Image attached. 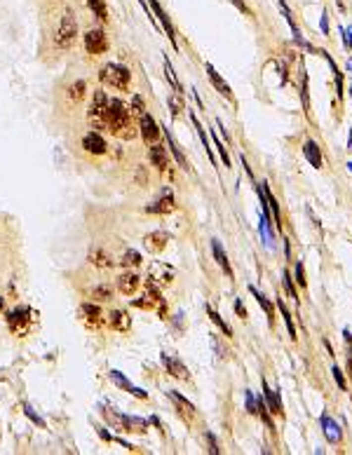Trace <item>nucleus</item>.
<instances>
[{"instance_id": "53", "label": "nucleus", "mask_w": 352, "mask_h": 455, "mask_svg": "<svg viewBox=\"0 0 352 455\" xmlns=\"http://www.w3.org/2000/svg\"><path fill=\"white\" fill-rule=\"evenodd\" d=\"M2 310H5V298L0 296V312H2Z\"/></svg>"}, {"instance_id": "47", "label": "nucleus", "mask_w": 352, "mask_h": 455, "mask_svg": "<svg viewBox=\"0 0 352 455\" xmlns=\"http://www.w3.org/2000/svg\"><path fill=\"white\" fill-rule=\"evenodd\" d=\"M94 429L99 432L101 441H106V444H110V441H113V434H110V432H108V429H106V427H101V425H97V427H94Z\"/></svg>"}, {"instance_id": "18", "label": "nucleus", "mask_w": 352, "mask_h": 455, "mask_svg": "<svg viewBox=\"0 0 352 455\" xmlns=\"http://www.w3.org/2000/svg\"><path fill=\"white\" fill-rule=\"evenodd\" d=\"M160 361L164 364L167 373L174 375V378H179V380H188V378H190L188 368L183 366V361H179V359L172 357V354H160Z\"/></svg>"}, {"instance_id": "38", "label": "nucleus", "mask_w": 352, "mask_h": 455, "mask_svg": "<svg viewBox=\"0 0 352 455\" xmlns=\"http://www.w3.org/2000/svg\"><path fill=\"white\" fill-rule=\"evenodd\" d=\"M277 307L282 310V317H284V324H287V331H289V336H291V340H296L298 336H296V329H294V321H291V314H289V310H287V305L282 303V298L277 301Z\"/></svg>"}, {"instance_id": "31", "label": "nucleus", "mask_w": 352, "mask_h": 455, "mask_svg": "<svg viewBox=\"0 0 352 455\" xmlns=\"http://www.w3.org/2000/svg\"><path fill=\"white\" fill-rule=\"evenodd\" d=\"M249 291H251V294L256 296V301H258V305H261L263 310H265V317H268V324H272V321H275V307H272V303H270V301H268V298H265V296L261 294V291H258V289H256V286H249Z\"/></svg>"}, {"instance_id": "40", "label": "nucleus", "mask_w": 352, "mask_h": 455, "mask_svg": "<svg viewBox=\"0 0 352 455\" xmlns=\"http://www.w3.org/2000/svg\"><path fill=\"white\" fill-rule=\"evenodd\" d=\"M244 402H247V413L249 415H258V404H256V397H253L251 390H244Z\"/></svg>"}, {"instance_id": "28", "label": "nucleus", "mask_w": 352, "mask_h": 455, "mask_svg": "<svg viewBox=\"0 0 352 455\" xmlns=\"http://www.w3.org/2000/svg\"><path fill=\"white\" fill-rule=\"evenodd\" d=\"M190 122H193V127H195V132H198V136H200V141H202V146L207 148V152H209V157H211V162L216 164V157H214V152H211V146H209V143H211V139H209V134L204 132V127L200 125V120H198V115H195V113H190Z\"/></svg>"}, {"instance_id": "19", "label": "nucleus", "mask_w": 352, "mask_h": 455, "mask_svg": "<svg viewBox=\"0 0 352 455\" xmlns=\"http://www.w3.org/2000/svg\"><path fill=\"white\" fill-rule=\"evenodd\" d=\"M108 326L113 331H129L132 329V317H129V312L127 310H122V307H115V310H110L108 314Z\"/></svg>"}, {"instance_id": "10", "label": "nucleus", "mask_w": 352, "mask_h": 455, "mask_svg": "<svg viewBox=\"0 0 352 455\" xmlns=\"http://www.w3.org/2000/svg\"><path fill=\"white\" fill-rule=\"evenodd\" d=\"M148 5H151V9H153V17H155V21L160 24V28L164 31V36L172 40V45L176 47V33H174V26H172V21H169V17H167V12L162 9V5L157 2V0H146Z\"/></svg>"}, {"instance_id": "45", "label": "nucleus", "mask_w": 352, "mask_h": 455, "mask_svg": "<svg viewBox=\"0 0 352 455\" xmlns=\"http://www.w3.org/2000/svg\"><path fill=\"white\" fill-rule=\"evenodd\" d=\"M331 373H334V380L338 383V387H341V390H345V387H348V383H345V378H343V371H341L338 366H334V371H331Z\"/></svg>"}, {"instance_id": "12", "label": "nucleus", "mask_w": 352, "mask_h": 455, "mask_svg": "<svg viewBox=\"0 0 352 455\" xmlns=\"http://www.w3.org/2000/svg\"><path fill=\"white\" fill-rule=\"evenodd\" d=\"M82 148L90 152V155H106L108 152V143L106 139L99 134V132H87V134L82 136Z\"/></svg>"}, {"instance_id": "13", "label": "nucleus", "mask_w": 352, "mask_h": 455, "mask_svg": "<svg viewBox=\"0 0 352 455\" xmlns=\"http://www.w3.org/2000/svg\"><path fill=\"white\" fill-rule=\"evenodd\" d=\"M174 209H176V204H174V195L172 190H164L162 197H157L153 204H148L144 209L146 214H157V216H164V214H172Z\"/></svg>"}, {"instance_id": "21", "label": "nucleus", "mask_w": 352, "mask_h": 455, "mask_svg": "<svg viewBox=\"0 0 352 455\" xmlns=\"http://www.w3.org/2000/svg\"><path fill=\"white\" fill-rule=\"evenodd\" d=\"M204 68H207L209 80H211V85L216 87V92H218V94H221V97H226L228 101H235V99H233V90H230V85H228V82L223 80L221 75H218V73H216V68H214L211 63H207Z\"/></svg>"}, {"instance_id": "22", "label": "nucleus", "mask_w": 352, "mask_h": 455, "mask_svg": "<svg viewBox=\"0 0 352 455\" xmlns=\"http://www.w3.org/2000/svg\"><path fill=\"white\" fill-rule=\"evenodd\" d=\"M87 260H90L94 268H113V265H115L113 256H110L106 249H92L90 256H87Z\"/></svg>"}, {"instance_id": "54", "label": "nucleus", "mask_w": 352, "mask_h": 455, "mask_svg": "<svg viewBox=\"0 0 352 455\" xmlns=\"http://www.w3.org/2000/svg\"><path fill=\"white\" fill-rule=\"evenodd\" d=\"M348 71L352 73V59H350V61H348Z\"/></svg>"}, {"instance_id": "35", "label": "nucleus", "mask_w": 352, "mask_h": 455, "mask_svg": "<svg viewBox=\"0 0 352 455\" xmlns=\"http://www.w3.org/2000/svg\"><path fill=\"white\" fill-rule=\"evenodd\" d=\"M164 73H167V80H169V85L174 87V92H176V94H183V87H181L179 78H176V73H174V66L169 63L167 56H164Z\"/></svg>"}, {"instance_id": "26", "label": "nucleus", "mask_w": 352, "mask_h": 455, "mask_svg": "<svg viewBox=\"0 0 352 455\" xmlns=\"http://www.w3.org/2000/svg\"><path fill=\"white\" fill-rule=\"evenodd\" d=\"M144 242L151 251H162L164 247H167V242H169V235L164 230H155V232H151V235H146Z\"/></svg>"}, {"instance_id": "25", "label": "nucleus", "mask_w": 352, "mask_h": 455, "mask_svg": "<svg viewBox=\"0 0 352 455\" xmlns=\"http://www.w3.org/2000/svg\"><path fill=\"white\" fill-rule=\"evenodd\" d=\"M261 385H263V397H265V404H268V408H270L272 415H282V402L280 397H277V392L275 390H270L268 387V383L261 378Z\"/></svg>"}, {"instance_id": "11", "label": "nucleus", "mask_w": 352, "mask_h": 455, "mask_svg": "<svg viewBox=\"0 0 352 455\" xmlns=\"http://www.w3.org/2000/svg\"><path fill=\"white\" fill-rule=\"evenodd\" d=\"M108 375H110V380H113V385H115V387H120L122 392L132 394V397H136V399H148V392L129 383V380L125 378V373H122V371H117V368H110V373H108Z\"/></svg>"}, {"instance_id": "57", "label": "nucleus", "mask_w": 352, "mask_h": 455, "mask_svg": "<svg viewBox=\"0 0 352 455\" xmlns=\"http://www.w3.org/2000/svg\"><path fill=\"white\" fill-rule=\"evenodd\" d=\"M350 336H352V333H350Z\"/></svg>"}, {"instance_id": "1", "label": "nucleus", "mask_w": 352, "mask_h": 455, "mask_svg": "<svg viewBox=\"0 0 352 455\" xmlns=\"http://www.w3.org/2000/svg\"><path fill=\"white\" fill-rule=\"evenodd\" d=\"M103 129L120 136L122 141L134 139L136 129L134 122H132V113L120 99H108V106H106V113H103Z\"/></svg>"}, {"instance_id": "50", "label": "nucleus", "mask_w": 352, "mask_h": 455, "mask_svg": "<svg viewBox=\"0 0 352 455\" xmlns=\"http://www.w3.org/2000/svg\"><path fill=\"white\" fill-rule=\"evenodd\" d=\"M235 312L240 314L242 319H244V317H247V307H244V305H242V298H235Z\"/></svg>"}, {"instance_id": "3", "label": "nucleus", "mask_w": 352, "mask_h": 455, "mask_svg": "<svg viewBox=\"0 0 352 455\" xmlns=\"http://www.w3.org/2000/svg\"><path fill=\"white\" fill-rule=\"evenodd\" d=\"M75 38H78V19L73 14V9H66L61 21H59V28H56L54 47L56 50H71Z\"/></svg>"}, {"instance_id": "15", "label": "nucleus", "mask_w": 352, "mask_h": 455, "mask_svg": "<svg viewBox=\"0 0 352 455\" xmlns=\"http://www.w3.org/2000/svg\"><path fill=\"white\" fill-rule=\"evenodd\" d=\"M139 286H141V277L136 272H132V268L117 277V291L122 296H134L139 291Z\"/></svg>"}, {"instance_id": "55", "label": "nucleus", "mask_w": 352, "mask_h": 455, "mask_svg": "<svg viewBox=\"0 0 352 455\" xmlns=\"http://www.w3.org/2000/svg\"><path fill=\"white\" fill-rule=\"evenodd\" d=\"M348 169H350V174H352V162H350V164H348Z\"/></svg>"}, {"instance_id": "6", "label": "nucleus", "mask_w": 352, "mask_h": 455, "mask_svg": "<svg viewBox=\"0 0 352 455\" xmlns=\"http://www.w3.org/2000/svg\"><path fill=\"white\" fill-rule=\"evenodd\" d=\"M139 134H141V139H144L146 146H153V143H157L160 134H162V127L155 122L153 115L141 113V115H139Z\"/></svg>"}, {"instance_id": "51", "label": "nucleus", "mask_w": 352, "mask_h": 455, "mask_svg": "<svg viewBox=\"0 0 352 455\" xmlns=\"http://www.w3.org/2000/svg\"><path fill=\"white\" fill-rule=\"evenodd\" d=\"M216 127H218V129H221V136H223V139H226V141H230V136H228V132H226V127H223V122H221V120H216Z\"/></svg>"}, {"instance_id": "7", "label": "nucleus", "mask_w": 352, "mask_h": 455, "mask_svg": "<svg viewBox=\"0 0 352 455\" xmlns=\"http://www.w3.org/2000/svg\"><path fill=\"white\" fill-rule=\"evenodd\" d=\"M85 50L92 56H99V54L108 52V36L101 31V28H92L85 33Z\"/></svg>"}, {"instance_id": "14", "label": "nucleus", "mask_w": 352, "mask_h": 455, "mask_svg": "<svg viewBox=\"0 0 352 455\" xmlns=\"http://www.w3.org/2000/svg\"><path fill=\"white\" fill-rule=\"evenodd\" d=\"M167 397L172 399V404H174V408H176V413H179V415H181L183 420H186V422H190V420L195 418V406H193V404H190L188 399L183 397V394H179L176 390H169V392H167Z\"/></svg>"}, {"instance_id": "9", "label": "nucleus", "mask_w": 352, "mask_h": 455, "mask_svg": "<svg viewBox=\"0 0 352 455\" xmlns=\"http://www.w3.org/2000/svg\"><path fill=\"white\" fill-rule=\"evenodd\" d=\"M277 5H280V9H282V14H284V19H287V24L291 26V33H294V43L296 45H301L303 50H307V52H312V54H317V50L310 43H307L305 38H303V33L298 31V26H296V21H294V14H291V9H289V5L284 2V0H275Z\"/></svg>"}, {"instance_id": "33", "label": "nucleus", "mask_w": 352, "mask_h": 455, "mask_svg": "<svg viewBox=\"0 0 352 455\" xmlns=\"http://www.w3.org/2000/svg\"><path fill=\"white\" fill-rule=\"evenodd\" d=\"M66 94H68V99H71V101H75V103H78V101H82V99L87 97V85H85V80H75L71 87H68V92H66Z\"/></svg>"}, {"instance_id": "27", "label": "nucleus", "mask_w": 352, "mask_h": 455, "mask_svg": "<svg viewBox=\"0 0 352 455\" xmlns=\"http://www.w3.org/2000/svg\"><path fill=\"white\" fill-rule=\"evenodd\" d=\"M162 129H164V136H167V143H169V151H172L174 160L179 162V167H181V169H186V171H188V169H190V164H188V160H186V155H183V151L179 148V143L174 141L172 132H169L167 127H162Z\"/></svg>"}, {"instance_id": "2", "label": "nucleus", "mask_w": 352, "mask_h": 455, "mask_svg": "<svg viewBox=\"0 0 352 455\" xmlns=\"http://www.w3.org/2000/svg\"><path fill=\"white\" fill-rule=\"evenodd\" d=\"M99 80L106 87H113L117 92H127L132 85V71L122 63H106L99 71Z\"/></svg>"}, {"instance_id": "48", "label": "nucleus", "mask_w": 352, "mask_h": 455, "mask_svg": "<svg viewBox=\"0 0 352 455\" xmlns=\"http://www.w3.org/2000/svg\"><path fill=\"white\" fill-rule=\"evenodd\" d=\"M204 439L209 441V453L216 455L218 453V444H216V439H214V434H211V432H207V434H204Z\"/></svg>"}, {"instance_id": "29", "label": "nucleus", "mask_w": 352, "mask_h": 455, "mask_svg": "<svg viewBox=\"0 0 352 455\" xmlns=\"http://www.w3.org/2000/svg\"><path fill=\"white\" fill-rule=\"evenodd\" d=\"M90 298L94 301V303H108L110 298H113V286H110V284L94 286V289L90 291Z\"/></svg>"}, {"instance_id": "24", "label": "nucleus", "mask_w": 352, "mask_h": 455, "mask_svg": "<svg viewBox=\"0 0 352 455\" xmlns=\"http://www.w3.org/2000/svg\"><path fill=\"white\" fill-rule=\"evenodd\" d=\"M211 251H214V258H216V263L221 265V270L228 275V279H233V268H230V260H228L226 251H223V247H221V242H218V240H211Z\"/></svg>"}, {"instance_id": "34", "label": "nucleus", "mask_w": 352, "mask_h": 455, "mask_svg": "<svg viewBox=\"0 0 352 455\" xmlns=\"http://www.w3.org/2000/svg\"><path fill=\"white\" fill-rule=\"evenodd\" d=\"M265 197H268V206H270L272 211V218H275V230H282V216H280V204H277V200L272 197V193L268 190V183H265Z\"/></svg>"}, {"instance_id": "46", "label": "nucleus", "mask_w": 352, "mask_h": 455, "mask_svg": "<svg viewBox=\"0 0 352 455\" xmlns=\"http://www.w3.org/2000/svg\"><path fill=\"white\" fill-rule=\"evenodd\" d=\"M296 282L301 286H305V270H303V263H296Z\"/></svg>"}, {"instance_id": "43", "label": "nucleus", "mask_w": 352, "mask_h": 455, "mask_svg": "<svg viewBox=\"0 0 352 455\" xmlns=\"http://www.w3.org/2000/svg\"><path fill=\"white\" fill-rule=\"evenodd\" d=\"M129 113H136V115H141V113H146V108H144V99L139 97V94H134V97H132V106H129Z\"/></svg>"}, {"instance_id": "20", "label": "nucleus", "mask_w": 352, "mask_h": 455, "mask_svg": "<svg viewBox=\"0 0 352 455\" xmlns=\"http://www.w3.org/2000/svg\"><path fill=\"white\" fill-rule=\"evenodd\" d=\"M148 160L153 167H157L160 171H167L169 167V155H167V148L160 146V143H153L151 148H148Z\"/></svg>"}, {"instance_id": "36", "label": "nucleus", "mask_w": 352, "mask_h": 455, "mask_svg": "<svg viewBox=\"0 0 352 455\" xmlns=\"http://www.w3.org/2000/svg\"><path fill=\"white\" fill-rule=\"evenodd\" d=\"M120 263H122L125 268H139V265L144 263V258H141V253H139V251L129 249V251H125V256H122Z\"/></svg>"}, {"instance_id": "4", "label": "nucleus", "mask_w": 352, "mask_h": 455, "mask_svg": "<svg viewBox=\"0 0 352 455\" xmlns=\"http://www.w3.org/2000/svg\"><path fill=\"white\" fill-rule=\"evenodd\" d=\"M36 310L33 307H28V305H19L14 307L12 312H7V329L14 333V336H26L28 331H31V324L36 321Z\"/></svg>"}, {"instance_id": "41", "label": "nucleus", "mask_w": 352, "mask_h": 455, "mask_svg": "<svg viewBox=\"0 0 352 455\" xmlns=\"http://www.w3.org/2000/svg\"><path fill=\"white\" fill-rule=\"evenodd\" d=\"M181 97L183 94H174L172 99H169V108H172V117H179L181 110H183V101H181Z\"/></svg>"}, {"instance_id": "37", "label": "nucleus", "mask_w": 352, "mask_h": 455, "mask_svg": "<svg viewBox=\"0 0 352 455\" xmlns=\"http://www.w3.org/2000/svg\"><path fill=\"white\" fill-rule=\"evenodd\" d=\"M301 99H303V110L310 117V99H307V73L301 71Z\"/></svg>"}, {"instance_id": "42", "label": "nucleus", "mask_w": 352, "mask_h": 455, "mask_svg": "<svg viewBox=\"0 0 352 455\" xmlns=\"http://www.w3.org/2000/svg\"><path fill=\"white\" fill-rule=\"evenodd\" d=\"M211 141H214V148L218 151V155H221V160H223V164H226V167H230V157H228L226 148H223V143L218 141V136H216V134H211Z\"/></svg>"}, {"instance_id": "44", "label": "nucleus", "mask_w": 352, "mask_h": 455, "mask_svg": "<svg viewBox=\"0 0 352 455\" xmlns=\"http://www.w3.org/2000/svg\"><path fill=\"white\" fill-rule=\"evenodd\" d=\"M282 282H284V286H287V294H289L291 298H294V301L298 303V294H296V289H294V284H291L289 272H284V275H282Z\"/></svg>"}, {"instance_id": "16", "label": "nucleus", "mask_w": 352, "mask_h": 455, "mask_svg": "<svg viewBox=\"0 0 352 455\" xmlns=\"http://www.w3.org/2000/svg\"><path fill=\"white\" fill-rule=\"evenodd\" d=\"M120 432H127V434H146L148 432V420L139 418V415H125L120 413Z\"/></svg>"}, {"instance_id": "39", "label": "nucleus", "mask_w": 352, "mask_h": 455, "mask_svg": "<svg viewBox=\"0 0 352 455\" xmlns=\"http://www.w3.org/2000/svg\"><path fill=\"white\" fill-rule=\"evenodd\" d=\"M24 415H26L28 420H31V422H33V425H38V427L40 429H47V425H45V420L40 418V415H38L36 410L31 408V406H28V404H24Z\"/></svg>"}, {"instance_id": "32", "label": "nucleus", "mask_w": 352, "mask_h": 455, "mask_svg": "<svg viewBox=\"0 0 352 455\" xmlns=\"http://www.w3.org/2000/svg\"><path fill=\"white\" fill-rule=\"evenodd\" d=\"M204 310H207L209 319L214 321V324H216L218 329H221V331H223V333H226V338H230V336H233V329H230V326H228V324H226V319H223V317H221V314H218L216 310L211 307V305H204Z\"/></svg>"}, {"instance_id": "30", "label": "nucleus", "mask_w": 352, "mask_h": 455, "mask_svg": "<svg viewBox=\"0 0 352 455\" xmlns=\"http://www.w3.org/2000/svg\"><path fill=\"white\" fill-rule=\"evenodd\" d=\"M87 7L94 12V17L99 19L101 24H108V5H106V0H87Z\"/></svg>"}, {"instance_id": "23", "label": "nucleus", "mask_w": 352, "mask_h": 455, "mask_svg": "<svg viewBox=\"0 0 352 455\" xmlns=\"http://www.w3.org/2000/svg\"><path fill=\"white\" fill-rule=\"evenodd\" d=\"M303 155H305V160L315 167V169H322V152H319V146H317L312 139H307L305 146H303Z\"/></svg>"}, {"instance_id": "17", "label": "nucleus", "mask_w": 352, "mask_h": 455, "mask_svg": "<svg viewBox=\"0 0 352 455\" xmlns=\"http://www.w3.org/2000/svg\"><path fill=\"white\" fill-rule=\"evenodd\" d=\"M319 425L324 429V437L329 444H338L341 439H343V432H341V425L336 422L329 413H322V418H319Z\"/></svg>"}, {"instance_id": "5", "label": "nucleus", "mask_w": 352, "mask_h": 455, "mask_svg": "<svg viewBox=\"0 0 352 455\" xmlns=\"http://www.w3.org/2000/svg\"><path fill=\"white\" fill-rule=\"evenodd\" d=\"M106 106H108V94L103 90H94L90 99V108H87V117L94 125V129H103V113H106Z\"/></svg>"}, {"instance_id": "8", "label": "nucleus", "mask_w": 352, "mask_h": 455, "mask_svg": "<svg viewBox=\"0 0 352 455\" xmlns=\"http://www.w3.org/2000/svg\"><path fill=\"white\" fill-rule=\"evenodd\" d=\"M80 317L90 329L103 326V312H101L99 303H94V301H85V303L80 305Z\"/></svg>"}, {"instance_id": "49", "label": "nucleus", "mask_w": 352, "mask_h": 455, "mask_svg": "<svg viewBox=\"0 0 352 455\" xmlns=\"http://www.w3.org/2000/svg\"><path fill=\"white\" fill-rule=\"evenodd\" d=\"M319 28H322V33L329 36V14H326V9L322 12V19H319Z\"/></svg>"}, {"instance_id": "52", "label": "nucleus", "mask_w": 352, "mask_h": 455, "mask_svg": "<svg viewBox=\"0 0 352 455\" xmlns=\"http://www.w3.org/2000/svg\"><path fill=\"white\" fill-rule=\"evenodd\" d=\"M233 2H235V5H237L240 9H242V12H249V9H247V5H244L242 0H233Z\"/></svg>"}, {"instance_id": "56", "label": "nucleus", "mask_w": 352, "mask_h": 455, "mask_svg": "<svg viewBox=\"0 0 352 455\" xmlns=\"http://www.w3.org/2000/svg\"><path fill=\"white\" fill-rule=\"evenodd\" d=\"M350 97H352V87H350Z\"/></svg>"}]
</instances>
